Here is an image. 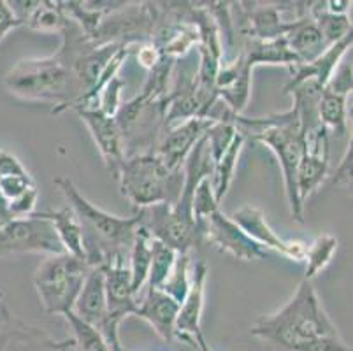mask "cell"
<instances>
[{
	"label": "cell",
	"instance_id": "6da1fadb",
	"mask_svg": "<svg viewBox=\"0 0 353 351\" xmlns=\"http://www.w3.org/2000/svg\"><path fill=\"white\" fill-rule=\"evenodd\" d=\"M250 332L274 351H352L304 279L283 308L259 318Z\"/></svg>",
	"mask_w": 353,
	"mask_h": 351
},
{
	"label": "cell",
	"instance_id": "7a4b0ae2",
	"mask_svg": "<svg viewBox=\"0 0 353 351\" xmlns=\"http://www.w3.org/2000/svg\"><path fill=\"white\" fill-rule=\"evenodd\" d=\"M54 185L63 193L67 204L72 209L83 232V251L90 267H105L118 257L128 259L136 232L139 228V218H121L102 211L88 199L81 195L72 179H54Z\"/></svg>",
	"mask_w": 353,
	"mask_h": 351
},
{
	"label": "cell",
	"instance_id": "3957f363",
	"mask_svg": "<svg viewBox=\"0 0 353 351\" xmlns=\"http://www.w3.org/2000/svg\"><path fill=\"white\" fill-rule=\"evenodd\" d=\"M4 86L23 101L57 106L53 114L74 109L81 97L76 77L59 51L48 58L18 62L4 77Z\"/></svg>",
	"mask_w": 353,
	"mask_h": 351
},
{
	"label": "cell",
	"instance_id": "277c9868",
	"mask_svg": "<svg viewBox=\"0 0 353 351\" xmlns=\"http://www.w3.org/2000/svg\"><path fill=\"white\" fill-rule=\"evenodd\" d=\"M121 195L137 209L157 204L174 205L183 188V170H169L159 154L128 157L118 170Z\"/></svg>",
	"mask_w": 353,
	"mask_h": 351
},
{
	"label": "cell",
	"instance_id": "5b68a950",
	"mask_svg": "<svg viewBox=\"0 0 353 351\" xmlns=\"http://www.w3.org/2000/svg\"><path fill=\"white\" fill-rule=\"evenodd\" d=\"M92 267L86 260L76 259L69 253L51 255L35 272V290L48 314H67L74 309L86 276Z\"/></svg>",
	"mask_w": 353,
	"mask_h": 351
},
{
	"label": "cell",
	"instance_id": "8992f818",
	"mask_svg": "<svg viewBox=\"0 0 353 351\" xmlns=\"http://www.w3.org/2000/svg\"><path fill=\"white\" fill-rule=\"evenodd\" d=\"M23 253H39L48 257L65 253L53 225L39 212L8 220L0 225V257Z\"/></svg>",
	"mask_w": 353,
	"mask_h": 351
},
{
	"label": "cell",
	"instance_id": "52a82bcc",
	"mask_svg": "<svg viewBox=\"0 0 353 351\" xmlns=\"http://www.w3.org/2000/svg\"><path fill=\"white\" fill-rule=\"evenodd\" d=\"M204 243L213 244L218 251L227 253L234 260L253 262L268 259L269 251L250 239L230 217L221 211L213 212L204 220Z\"/></svg>",
	"mask_w": 353,
	"mask_h": 351
},
{
	"label": "cell",
	"instance_id": "ba28073f",
	"mask_svg": "<svg viewBox=\"0 0 353 351\" xmlns=\"http://www.w3.org/2000/svg\"><path fill=\"white\" fill-rule=\"evenodd\" d=\"M230 220L264 250L278 251L280 255L287 257L288 260H294V262H304L307 244L303 241L281 239L268 223L262 209L255 208V205H243L230 214Z\"/></svg>",
	"mask_w": 353,
	"mask_h": 351
},
{
	"label": "cell",
	"instance_id": "9c48e42d",
	"mask_svg": "<svg viewBox=\"0 0 353 351\" xmlns=\"http://www.w3.org/2000/svg\"><path fill=\"white\" fill-rule=\"evenodd\" d=\"M214 121L202 120V118H190L187 121L176 123L162 132L159 144H157L155 154L165 163L169 170H183V166L187 162L188 154L195 148V144L206 135L208 128Z\"/></svg>",
	"mask_w": 353,
	"mask_h": 351
},
{
	"label": "cell",
	"instance_id": "30bf717a",
	"mask_svg": "<svg viewBox=\"0 0 353 351\" xmlns=\"http://www.w3.org/2000/svg\"><path fill=\"white\" fill-rule=\"evenodd\" d=\"M303 143L304 153L297 169V190L304 204L329 176V132L320 128L319 132L303 135Z\"/></svg>",
	"mask_w": 353,
	"mask_h": 351
},
{
	"label": "cell",
	"instance_id": "8fae6325",
	"mask_svg": "<svg viewBox=\"0 0 353 351\" xmlns=\"http://www.w3.org/2000/svg\"><path fill=\"white\" fill-rule=\"evenodd\" d=\"M83 123L88 127L90 134L94 137L99 151H101L102 159H104L105 167L109 174L117 179L118 170L125 160L123 151V139H121L120 128H118L114 116L105 114L99 108H85L76 109Z\"/></svg>",
	"mask_w": 353,
	"mask_h": 351
},
{
	"label": "cell",
	"instance_id": "7c38bea8",
	"mask_svg": "<svg viewBox=\"0 0 353 351\" xmlns=\"http://www.w3.org/2000/svg\"><path fill=\"white\" fill-rule=\"evenodd\" d=\"M208 265L202 260L192 267L190 288L187 297L179 304L178 318H176V339L185 341L195 348V336L202 332L201 320L204 311V288H206Z\"/></svg>",
	"mask_w": 353,
	"mask_h": 351
},
{
	"label": "cell",
	"instance_id": "4fadbf2b",
	"mask_svg": "<svg viewBox=\"0 0 353 351\" xmlns=\"http://www.w3.org/2000/svg\"><path fill=\"white\" fill-rule=\"evenodd\" d=\"M253 69L246 66L241 54L230 63H221L214 79V90L229 111L236 116H243L252 93Z\"/></svg>",
	"mask_w": 353,
	"mask_h": 351
},
{
	"label": "cell",
	"instance_id": "5bb4252c",
	"mask_svg": "<svg viewBox=\"0 0 353 351\" xmlns=\"http://www.w3.org/2000/svg\"><path fill=\"white\" fill-rule=\"evenodd\" d=\"M128 259L118 257L104 269L105 297H108V314L127 318L137 309V297L132 292V278L128 269Z\"/></svg>",
	"mask_w": 353,
	"mask_h": 351
},
{
	"label": "cell",
	"instance_id": "9a60e30c",
	"mask_svg": "<svg viewBox=\"0 0 353 351\" xmlns=\"http://www.w3.org/2000/svg\"><path fill=\"white\" fill-rule=\"evenodd\" d=\"M179 304L172 297L163 294L159 288H148L143 301L137 302L136 317L143 318L152 325L153 330L165 343L176 339V318H178Z\"/></svg>",
	"mask_w": 353,
	"mask_h": 351
},
{
	"label": "cell",
	"instance_id": "2e32d148",
	"mask_svg": "<svg viewBox=\"0 0 353 351\" xmlns=\"http://www.w3.org/2000/svg\"><path fill=\"white\" fill-rule=\"evenodd\" d=\"M72 313L85 323L97 328L108 314L105 279L102 267H92L86 276L78 299L74 302Z\"/></svg>",
	"mask_w": 353,
	"mask_h": 351
},
{
	"label": "cell",
	"instance_id": "e0dca14e",
	"mask_svg": "<svg viewBox=\"0 0 353 351\" xmlns=\"http://www.w3.org/2000/svg\"><path fill=\"white\" fill-rule=\"evenodd\" d=\"M285 41H287L288 50L295 54L299 63L314 62L329 48L323 35L320 34L319 27L314 25L311 16L306 14L290 21L287 34H285Z\"/></svg>",
	"mask_w": 353,
	"mask_h": 351
},
{
	"label": "cell",
	"instance_id": "ac0fdd59",
	"mask_svg": "<svg viewBox=\"0 0 353 351\" xmlns=\"http://www.w3.org/2000/svg\"><path fill=\"white\" fill-rule=\"evenodd\" d=\"M353 43V34L346 35L345 39L334 43L332 46H329L325 50V53L322 57H319L314 62L311 63H299L297 67L292 69V77L287 85H295V83H301L304 79H314L316 83L325 88L329 77L332 76L334 69L339 66L343 58L348 54V51L352 50Z\"/></svg>",
	"mask_w": 353,
	"mask_h": 351
},
{
	"label": "cell",
	"instance_id": "d6986e66",
	"mask_svg": "<svg viewBox=\"0 0 353 351\" xmlns=\"http://www.w3.org/2000/svg\"><path fill=\"white\" fill-rule=\"evenodd\" d=\"M241 57L246 66L253 69L260 63H271V66H285L288 69L299 66V60L288 50L285 37L272 39V41H256V39H246L245 48L241 50Z\"/></svg>",
	"mask_w": 353,
	"mask_h": 351
},
{
	"label": "cell",
	"instance_id": "ffe728a7",
	"mask_svg": "<svg viewBox=\"0 0 353 351\" xmlns=\"http://www.w3.org/2000/svg\"><path fill=\"white\" fill-rule=\"evenodd\" d=\"M41 217L46 218L51 225H53L57 236H59L60 243H62L63 250L69 255L76 257V259L85 260V251H83V232L79 227V221L72 209L69 205L57 211H43L39 212Z\"/></svg>",
	"mask_w": 353,
	"mask_h": 351
},
{
	"label": "cell",
	"instance_id": "44dd1931",
	"mask_svg": "<svg viewBox=\"0 0 353 351\" xmlns=\"http://www.w3.org/2000/svg\"><path fill=\"white\" fill-rule=\"evenodd\" d=\"M152 265V237L143 227L137 228L136 239H134L130 253H128V269L132 278L134 295H139L148 283Z\"/></svg>",
	"mask_w": 353,
	"mask_h": 351
},
{
	"label": "cell",
	"instance_id": "7402d4cb",
	"mask_svg": "<svg viewBox=\"0 0 353 351\" xmlns=\"http://www.w3.org/2000/svg\"><path fill=\"white\" fill-rule=\"evenodd\" d=\"M246 137L241 132H237L234 141L230 143V146L227 148V151L220 157L216 163L213 166V174H211V186H213L214 197H216L218 204H220L223 199H225L227 192H229L230 185L234 181V174H236V166L237 159H239V153L243 150V144H245Z\"/></svg>",
	"mask_w": 353,
	"mask_h": 351
},
{
	"label": "cell",
	"instance_id": "603a6c76",
	"mask_svg": "<svg viewBox=\"0 0 353 351\" xmlns=\"http://www.w3.org/2000/svg\"><path fill=\"white\" fill-rule=\"evenodd\" d=\"M346 102L348 97L338 95L323 88L319 104L320 123L327 132L332 130L339 137L346 134Z\"/></svg>",
	"mask_w": 353,
	"mask_h": 351
},
{
	"label": "cell",
	"instance_id": "cb8c5ba5",
	"mask_svg": "<svg viewBox=\"0 0 353 351\" xmlns=\"http://www.w3.org/2000/svg\"><path fill=\"white\" fill-rule=\"evenodd\" d=\"M336 251H338V239L330 234H322L313 243L307 244L306 255H304V262H306L304 281H313V278H316L329 265Z\"/></svg>",
	"mask_w": 353,
	"mask_h": 351
},
{
	"label": "cell",
	"instance_id": "d4e9b609",
	"mask_svg": "<svg viewBox=\"0 0 353 351\" xmlns=\"http://www.w3.org/2000/svg\"><path fill=\"white\" fill-rule=\"evenodd\" d=\"M314 6L316 8H310V16L329 46L352 34V21H350L348 14H334V12L327 11V8H320V2H316Z\"/></svg>",
	"mask_w": 353,
	"mask_h": 351
},
{
	"label": "cell",
	"instance_id": "484cf974",
	"mask_svg": "<svg viewBox=\"0 0 353 351\" xmlns=\"http://www.w3.org/2000/svg\"><path fill=\"white\" fill-rule=\"evenodd\" d=\"M178 255V251L167 246L165 243L152 239V265H150L146 288H162L165 279L172 272Z\"/></svg>",
	"mask_w": 353,
	"mask_h": 351
},
{
	"label": "cell",
	"instance_id": "4316f807",
	"mask_svg": "<svg viewBox=\"0 0 353 351\" xmlns=\"http://www.w3.org/2000/svg\"><path fill=\"white\" fill-rule=\"evenodd\" d=\"M67 23V16L62 2H39L25 25L39 32H62Z\"/></svg>",
	"mask_w": 353,
	"mask_h": 351
},
{
	"label": "cell",
	"instance_id": "83f0119b",
	"mask_svg": "<svg viewBox=\"0 0 353 351\" xmlns=\"http://www.w3.org/2000/svg\"><path fill=\"white\" fill-rule=\"evenodd\" d=\"M190 276H192V260L190 253H179L178 259H176L174 267H172V272L169 274V278L165 279V283L162 285L163 294H167L169 297L174 299L178 304H181L183 299L187 297L188 288H190Z\"/></svg>",
	"mask_w": 353,
	"mask_h": 351
},
{
	"label": "cell",
	"instance_id": "f1b7e54d",
	"mask_svg": "<svg viewBox=\"0 0 353 351\" xmlns=\"http://www.w3.org/2000/svg\"><path fill=\"white\" fill-rule=\"evenodd\" d=\"M63 317H65L70 328H72L74 348H76V351H111L108 344H105V341L102 339L101 334H99L97 328L79 320L72 311L63 314Z\"/></svg>",
	"mask_w": 353,
	"mask_h": 351
},
{
	"label": "cell",
	"instance_id": "f546056e",
	"mask_svg": "<svg viewBox=\"0 0 353 351\" xmlns=\"http://www.w3.org/2000/svg\"><path fill=\"white\" fill-rule=\"evenodd\" d=\"M216 211H220V204L214 197L211 178H204L194 192V218L202 230H204V220Z\"/></svg>",
	"mask_w": 353,
	"mask_h": 351
},
{
	"label": "cell",
	"instance_id": "4dcf8cb0",
	"mask_svg": "<svg viewBox=\"0 0 353 351\" xmlns=\"http://www.w3.org/2000/svg\"><path fill=\"white\" fill-rule=\"evenodd\" d=\"M352 88H353V79H352V60L350 62H345L341 60L339 66L334 69L332 76L329 77V81H327L325 90L332 93H338V95L348 97L352 95Z\"/></svg>",
	"mask_w": 353,
	"mask_h": 351
},
{
	"label": "cell",
	"instance_id": "1f68e13d",
	"mask_svg": "<svg viewBox=\"0 0 353 351\" xmlns=\"http://www.w3.org/2000/svg\"><path fill=\"white\" fill-rule=\"evenodd\" d=\"M35 186L34 179H32L30 174H20V176H6V178H0V192L6 199L12 201V199L20 197L21 193L27 192L28 188Z\"/></svg>",
	"mask_w": 353,
	"mask_h": 351
},
{
	"label": "cell",
	"instance_id": "d6a6232c",
	"mask_svg": "<svg viewBox=\"0 0 353 351\" xmlns=\"http://www.w3.org/2000/svg\"><path fill=\"white\" fill-rule=\"evenodd\" d=\"M37 188L32 186L27 192L21 193L20 197L9 201V220L14 218H25L32 212H35V202H37Z\"/></svg>",
	"mask_w": 353,
	"mask_h": 351
},
{
	"label": "cell",
	"instance_id": "836d02e7",
	"mask_svg": "<svg viewBox=\"0 0 353 351\" xmlns=\"http://www.w3.org/2000/svg\"><path fill=\"white\" fill-rule=\"evenodd\" d=\"M352 167H353V141L350 139V144L348 148H346L345 154H343L341 162H339V166L336 167V170H334L330 176V181H332V185L336 186H341V188L348 190L352 188Z\"/></svg>",
	"mask_w": 353,
	"mask_h": 351
},
{
	"label": "cell",
	"instance_id": "e575fe53",
	"mask_svg": "<svg viewBox=\"0 0 353 351\" xmlns=\"http://www.w3.org/2000/svg\"><path fill=\"white\" fill-rule=\"evenodd\" d=\"M21 19L16 18V14L12 12L11 6L6 0H0V43L4 41L6 35L9 34L14 28L21 27Z\"/></svg>",
	"mask_w": 353,
	"mask_h": 351
},
{
	"label": "cell",
	"instance_id": "d590c367",
	"mask_svg": "<svg viewBox=\"0 0 353 351\" xmlns=\"http://www.w3.org/2000/svg\"><path fill=\"white\" fill-rule=\"evenodd\" d=\"M20 174H28L23 163L16 159L14 154L9 151L0 150V178L6 176H20Z\"/></svg>",
	"mask_w": 353,
	"mask_h": 351
},
{
	"label": "cell",
	"instance_id": "8d00e7d4",
	"mask_svg": "<svg viewBox=\"0 0 353 351\" xmlns=\"http://www.w3.org/2000/svg\"><path fill=\"white\" fill-rule=\"evenodd\" d=\"M0 220L4 221V223L9 220V202L2 195V192H0Z\"/></svg>",
	"mask_w": 353,
	"mask_h": 351
},
{
	"label": "cell",
	"instance_id": "74e56055",
	"mask_svg": "<svg viewBox=\"0 0 353 351\" xmlns=\"http://www.w3.org/2000/svg\"><path fill=\"white\" fill-rule=\"evenodd\" d=\"M195 350H199V351H213L210 348V344L206 343V339H204V334H197V336H195Z\"/></svg>",
	"mask_w": 353,
	"mask_h": 351
},
{
	"label": "cell",
	"instance_id": "f35d334b",
	"mask_svg": "<svg viewBox=\"0 0 353 351\" xmlns=\"http://www.w3.org/2000/svg\"><path fill=\"white\" fill-rule=\"evenodd\" d=\"M2 295H4V294H2V292H0V301H2Z\"/></svg>",
	"mask_w": 353,
	"mask_h": 351
},
{
	"label": "cell",
	"instance_id": "ab89813d",
	"mask_svg": "<svg viewBox=\"0 0 353 351\" xmlns=\"http://www.w3.org/2000/svg\"><path fill=\"white\" fill-rule=\"evenodd\" d=\"M2 223H4V221H2V220H0V225H2Z\"/></svg>",
	"mask_w": 353,
	"mask_h": 351
}]
</instances>
